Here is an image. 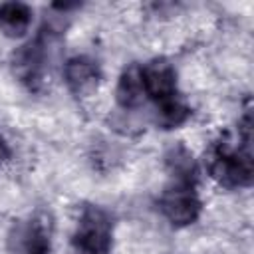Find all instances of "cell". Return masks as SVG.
<instances>
[{"label": "cell", "instance_id": "cell-1", "mask_svg": "<svg viewBox=\"0 0 254 254\" xmlns=\"http://www.w3.org/2000/svg\"><path fill=\"white\" fill-rule=\"evenodd\" d=\"M50 252V222L32 218L16 222L8 236V254H48Z\"/></svg>", "mask_w": 254, "mask_h": 254}, {"label": "cell", "instance_id": "cell-2", "mask_svg": "<svg viewBox=\"0 0 254 254\" xmlns=\"http://www.w3.org/2000/svg\"><path fill=\"white\" fill-rule=\"evenodd\" d=\"M208 171L212 179H216L224 187H246L252 181L250 155L230 153L224 149L212 153L208 161Z\"/></svg>", "mask_w": 254, "mask_h": 254}, {"label": "cell", "instance_id": "cell-3", "mask_svg": "<svg viewBox=\"0 0 254 254\" xmlns=\"http://www.w3.org/2000/svg\"><path fill=\"white\" fill-rule=\"evenodd\" d=\"M161 210L173 224H190L200 210V202L190 183H179L165 190L161 196Z\"/></svg>", "mask_w": 254, "mask_h": 254}, {"label": "cell", "instance_id": "cell-4", "mask_svg": "<svg viewBox=\"0 0 254 254\" xmlns=\"http://www.w3.org/2000/svg\"><path fill=\"white\" fill-rule=\"evenodd\" d=\"M141 81L143 89L147 95L155 97L159 103L173 99L177 79H175V69L167 60H153L145 67H141Z\"/></svg>", "mask_w": 254, "mask_h": 254}, {"label": "cell", "instance_id": "cell-5", "mask_svg": "<svg viewBox=\"0 0 254 254\" xmlns=\"http://www.w3.org/2000/svg\"><path fill=\"white\" fill-rule=\"evenodd\" d=\"M65 81L75 95H87L97 87V67L89 58H71L65 64Z\"/></svg>", "mask_w": 254, "mask_h": 254}, {"label": "cell", "instance_id": "cell-6", "mask_svg": "<svg viewBox=\"0 0 254 254\" xmlns=\"http://www.w3.org/2000/svg\"><path fill=\"white\" fill-rule=\"evenodd\" d=\"M32 10L22 2H6L0 6V30L10 38H20L28 32Z\"/></svg>", "mask_w": 254, "mask_h": 254}, {"label": "cell", "instance_id": "cell-7", "mask_svg": "<svg viewBox=\"0 0 254 254\" xmlns=\"http://www.w3.org/2000/svg\"><path fill=\"white\" fill-rule=\"evenodd\" d=\"M145 95L143 81H141V67L131 65L123 71L119 83H117V101L121 107H135L141 103Z\"/></svg>", "mask_w": 254, "mask_h": 254}, {"label": "cell", "instance_id": "cell-8", "mask_svg": "<svg viewBox=\"0 0 254 254\" xmlns=\"http://www.w3.org/2000/svg\"><path fill=\"white\" fill-rule=\"evenodd\" d=\"M167 165L179 183H190L194 177V159L185 147H173L167 155Z\"/></svg>", "mask_w": 254, "mask_h": 254}, {"label": "cell", "instance_id": "cell-9", "mask_svg": "<svg viewBox=\"0 0 254 254\" xmlns=\"http://www.w3.org/2000/svg\"><path fill=\"white\" fill-rule=\"evenodd\" d=\"M187 117H189V109L183 103L175 101V97L167 99V101H161V105L157 109V121H159V125H163L167 129L181 125Z\"/></svg>", "mask_w": 254, "mask_h": 254}, {"label": "cell", "instance_id": "cell-10", "mask_svg": "<svg viewBox=\"0 0 254 254\" xmlns=\"http://www.w3.org/2000/svg\"><path fill=\"white\" fill-rule=\"evenodd\" d=\"M8 155H10V149H8V145H6V141L0 137V165L8 159Z\"/></svg>", "mask_w": 254, "mask_h": 254}]
</instances>
